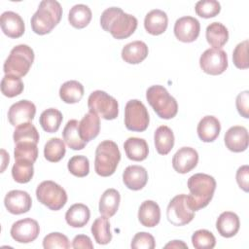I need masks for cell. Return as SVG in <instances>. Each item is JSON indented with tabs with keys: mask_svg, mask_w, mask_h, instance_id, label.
I'll list each match as a JSON object with an SVG mask.
<instances>
[{
	"mask_svg": "<svg viewBox=\"0 0 249 249\" xmlns=\"http://www.w3.org/2000/svg\"><path fill=\"white\" fill-rule=\"evenodd\" d=\"M150 117L145 105L138 99L127 101L124 107V124L130 131L142 132L147 129Z\"/></svg>",
	"mask_w": 249,
	"mask_h": 249,
	"instance_id": "cell-9",
	"label": "cell"
},
{
	"mask_svg": "<svg viewBox=\"0 0 249 249\" xmlns=\"http://www.w3.org/2000/svg\"><path fill=\"white\" fill-rule=\"evenodd\" d=\"M91 233L94 240L101 245L108 244L112 240V233L110 231V222L108 217L102 216L94 220L91 225Z\"/></svg>",
	"mask_w": 249,
	"mask_h": 249,
	"instance_id": "cell-34",
	"label": "cell"
},
{
	"mask_svg": "<svg viewBox=\"0 0 249 249\" xmlns=\"http://www.w3.org/2000/svg\"><path fill=\"white\" fill-rule=\"evenodd\" d=\"M130 246L133 249H154L156 247V241L151 233L140 231L133 236Z\"/></svg>",
	"mask_w": 249,
	"mask_h": 249,
	"instance_id": "cell-46",
	"label": "cell"
},
{
	"mask_svg": "<svg viewBox=\"0 0 249 249\" xmlns=\"http://www.w3.org/2000/svg\"><path fill=\"white\" fill-rule=\"evenodd\" d=\"M149 49L143 41H133L126 44L122 50V58L129 64H138L148 55Z\"/></svg>",
	"mask_w": 249,
	"mask_h": 249,
	"instance_id": "cell-25",
	"label": "cell"
},
{
	"mask_svg": "<svg viewBox=\"0 0 249 249\" xmlns=\"http://www.w3.org/2000/svg\"><path fill=\"white\" fill-rule=\"evenodd\" d=\"M15 160L22 159L35 162L38 157L37 144L34 142H18L16 143L14 150Z\"/></svg>",
	"mask_w": 249,
	"mask_h": 249,
	"instance_id": "cell-40",
	"label": "cell"
},
{
	"mask_svg": "<svg viewBox=\"0 0 249 249\" xmlns=\"http://www.w3.org/2000/svg\"><path fill=\"white\" fill-rule=\"evenodd\" d=\"M1 153L3 154V156H2V159H3V166H2L1 172H3L4 169H5V167H6V165H7V163H9L10 158H9V155H7V153L5 152V150H1Z\"/></svg>",
	"mask_w": 249,
	"mask_h": 249,
	"instance_id": "cell-51",
	"label": "cell"
},
{
	"mask_svg": "<svg viewBox=\"0 0 249 249\" xmlns=\"http://www.w3.org/2000/svg\"><path fill=\"white\" fill-rule=\"evenodd\" d=\"M235 177L239 188L247 193L249 191V166L246 164L240 166L236 171Z\"/></svg>",
	"mask_w": 249,
	"mask_h": 249,
	"instance_id": "cell-48",
	"label": "cell"
},
{
	"mask_svg": "<svg viewBox=\"0 0 249 249\" xmlns=\"http://www.w3.org/2000/svg\"><path fill=\"white\" fill-rule=\"evenodd\" d=\"M198 162V154L192 147L180 148L172 158L174 170L181 174H186L193 170Z\"/></svg>",
	"mask_w": 249,
	"mask_h": 249,
	"instance_id": "cell-16",
	"label": "cell"
},
{
	"mask_svg": "<svg viewBox=\"0 0 249 249\" xmlns=\"http://www.w3.org/2000/svg\"><path fill=\"white\" fill-rule=\"evenodd\" d=\"M124 149L126 157L134 161L146 160L149 154V147L145 139L138 137H129L124 143Z\"/></svg>",
	"mask_w": 249,
	"mask_h": 249,
	"instance_id": "cell-26",
	"label": "cell"
},
{
	"mask_svg": "<svg viewBox=\"0 0 249 249\" xmlns=\"http://www.w3.org/2000/svg\"><path fill=\"white\" fill-rule=\"evenodd\" d=\"M62 138L66 145L72 150H82L86 147L87 142L84 141L79 133V122L70 120L62 130Z\"/></svg>",
	"mask_w": 249,
	"mask_h": 249,
	"instance_id": "cell-30",
	"label": "cell"
},
{
	"mask_svg": "<svg viewBox=\"0 0 249 249\" xmlns=\"http://www.w3.org/2000/svg\"><path fill=\"white\" fill-rule=\"evenodd\" d=\"M164 247L165 248H188V245L181 240H173L167 243Z\"/></svg>",
	"mask_w": 249,
	"mask_h": 249,
	"instance_id": "cell-50",
	"label": "cell"
},
{
	"mask_svg": "<svg viewBox=\"0 0 249 249\" xmlns=\"http://www.w3.org/2000/svg\"><path fill=\"white\" fill-rule=\"evenodd\" d=\"M157 152L160 155H167L174 146V134L167 125L159 126L154 134Z\"/></svg>",
	"mask_w": 249,
	"mask_h": 249,
	"instance_id": "cell-29",
	"label": "cell"
},
{
	"mask_svg": "<svg viewBox=\"0 0 249 249\" xmlns=\"http://www.w3.org/2000/svg\"><path fill=\"white\" fill-rule=\"evenodd\" d=\"M72 247L73 248H89V249H92L93 248V244L90 240V238L88 235L85 234H78L74 237V239L72 240Z\"/></svg>",
	"mask_w": 249,
	"mask_h": 249,
	"instance_id": "cell-49",
	"label": "cell"
},
{
	"mask_svg": "<svg viewBox=\"0 0 249 249\" xmlns=\"http://www.w3.org/2000/svg\"><path fill=\"white\" fill-rule=\"evenodd\" d=\"M34 61L33 50L25 44L14 47L6 61L4 62L5 74H11L18 77L25 76Z\"/></svg>",
	"mask_w": 249,
	"mask_h": 249,
	"instance_id": "cell-6",
	"label": "cell"
},
{
	"mask_svg": "<svg viewBox=\"0 0 249 249\" xmlns=\"http://www.w3.org/2000/svg\"><path fill=\"white\" fill-rule=\"evenodd\" d=\"M137 18L134 16L124 13L118 7L106 9L100 17V25L103 30L110 32L118 40L132 35L137 28Z\"/></svg>",
	"mask_w": 249,
	"mask_h": 249,
	"instance_id": "cell-1",
	"label": "cell"
},
{
	"mask_svg": "<svg viewBox=\"0 0 249 249\" xmlns=\"http://www.w3.org/2000/svg\"><path fill=\"white\" fill-rule=\"evenodd\" d=\"M195 11L197 16L203 18L216 17L221 11V5L216 0H200L196 2Z\"/></svg>",
	"mask_w": 249,
	"mask_h": 249,
	"instance_id": "cell-43",
	"label": "cell"
},
{
	"mask_svg": "<svg viewBox=\"0 0 249 249\" xmlns=\"http://www.w3.org/2000/svg\"><path fill=\"white\" fill-rule=\"evenodd\" d=\"M139 222L147 228L156 227L160 220V208L154 200H145L138 210Z\"/></svg>",
	"mask_w": 249,
	"mask_h": 249,
	"instance_id": "cell-24",
	"label": "cell"
},
{
	"mask_svg": "<svg viewBox=\"0 0 249 249\" xmlns=\"http://www.w3.org/2000/svg\"><path fill=\"white\" fill-rule=\"evenodd\" d=\"M68 170L76 177H85L89 172V161L85 156H73L67 163Z\"/></svg>",
	"mask_w": 249,
	"mask_h": 249,
	"instance_id": "cell-42",
	"label": "cell"
},
{
	"mask_svg": "<svg viewBox=\"0 0 249 249\" xmlns=\"http://www.w3.org/2000/svg\"><path fill=\"white\" fill-rule=\"evenodd\" d=\"M206 40L214 49L222 48L229 40L228 28L221 22H212L206 27Z\"/></svg>",
	"mask_w": 249,
	"mask_h": 249,
	"instance_id": "cell-31",
	"label": "cell"
},
{
	"mask_svg": "<svg viewBox=\"0 0 249 249\" xmlns=\"http://www.w3.org/2000/svg\"><path fill=\"white\" fill-rule=\"evenodd\" d=\"M146 98L160 118L169 120L176 116L178 112L177 101L163 86L155 85L150 87L146 91Z\"/></svg>",
	"mask_w": 249,
	"mask_h": 249,
	"instance_id": "cell-5",
	"label": "cell"
},
{
	"mask_svg": "<svg viewBox=\"0 0 249 249\" xmlns=\"http://www.w3.org/2000/svg\"><path fill=\"white\" fill-rule=\"evenodd\" d=\"M189 205L196 212L204 208L211 201L216 190L214 177L205 173H196L188 179Z\"/></svg>",
	"mask_w": 249,
	"mask_h": 249,
	"instance_id": "cell-2",
	"label": "cell"
},
{
	"mask_svg": "<svg viewBox=\"0 0 249 249\" xmlns=\"http://www.w3.org/2000/svg\"><path fill=\"white\" fill-rule=\"evenodd\" d=\"M100 131L99 116L92 111H89L79 122V133L81 138L87 143L94 139Z\"/></svg>",
	"mask_w": 249,
	"mask_h": 249,
	"instance_id": "cell-21",
	"label": "cell"
},
{
	"mask_svg": "<svg viewBox=\"0 0 249 249\" xmlns=\"http://www.w3.org/2000/svg\"><path fill=\"white\" fill-rule=\"evenodd\" d=\"M121 201L120 193L116 189H107L99 199V212L108 218L114 216L118 211Z\"/></svg>",
	"mask_w": 249,
	"mask_h": 249,
	"instance_id": "cell-28",
	"label": "cell"
},
{
	"mask_svg": "<svg viewBox=\"0 0 249 249\" xmlns=\"http://www.w3.org/2000/svg\"><path fill=\"white\" fill-rule=\"evenodd\" d=\"M123 182L129 190L139 191L148 182V172L141 165H129L123 172Z\"/></svg>",
	"mask_w": 249,
	"mask_h": 249,
	"instance_id": "cell-19",
	"label": "cell"
},
{
	"mask_svg": "<svg viewBox=\"0 0 249 249\" xmlns=\"http://www.w3.org/2000/svg\"><path fill=\"white\" fill-rule=\"evenodd\" d=\"M84 96V86L76 81L70 80L63 83L59 89V97L68 104L79 102Z\"/></svg>",
	"mask_w": 249,
	"mask_h": 249,
	"instance_id": "cell-32",
	"label": "cell"
},
{
	"mask_svg": "<svg viewBox=\"0 0 249 249\" xmlns=\"http://www.w3.org/2000/svg\"><path fill=\"white\" fill-rule=\"evenodd\" d=\"M0 24L3 33L10 38H19L23 35L25 25L22 18L12 11H6L1 15Z\"/></svg>",
	"mask_w": 249,
	"mask_h": 249,
	"instance_id": "cell-18",
	"label": "cell"
},
{
	"mask_svg": "<svg viewBox=\"0 0 249 249\" xmlns=\"http://www.w3.org/2000/svg\"><path fill=\"white\" fill-rule=\"evenodd\" d=\"M121 160V152L118 145L112 140H104L98 144L95 150L94 169L102 177L114 174Z\"/></svg>",
	"mask_w": 249,
	"mask_h": 249,
	"instance_id": "cell-4",
	"label": "cell"
},
{
	"mask_svg": "<svg viewBox=\"0 0 249 249\" xmlns=\"http://www.w3.org/2000/svg\"><path fill=\"white\" fill-rule=\"evenodd\" d=\"M23 83L20 77L5 74L1 80V91L7 97H15L19 95L23 90Z\"/></svg>",
	"mask_w": 249,
	"mask_h": 249,
	"instance_id": "cell-38",
	"label": "cell"
},
{
	"mask_svg": "<svg viewBox=\"0 0 249 249\" xmlns=\"http://www.w3.org/2000/svg\"><path fill=\"white\" fill-rule=\"evenodd\" d=\"M33 163L34 162L27 160H16L12 167V176L14 180L20 184L28 183L34 174Z\"/></svg>",
	"mask_w": 249,
	"mask_h": 249,
	"instance_id": "cell-36",
	"label": "cell"
},
{
	"mask_svg": "<svg viewBox=\"0 0 249 249\" xmlns=\"http://www.w3.org/2000/svg\"><path fill=\"white\" fill-rule=\"evenodd\" d=\"M199 66L209 75H220L228 68V55L222 49H207L199 57Z\"/></svg>",
	"mask_w": 249,
	"mask_h": 249,
	"instance_id": "cell-11",
	"label": "cell"
},
{
	"mask_svg": "<svg viewBox=\"0 0 249 249\" xmlns=\"http://www.w3.org/2000/svg\"><path fill=\"white\" fill-rule=\"evenodd\" d=\"M168 25V18L165 12L160 9L150 11L144 18V27L151 35L162 34Z\"/></svg>",
	"mask_w": 249,
	"mask_h": 249,
	"instance_id": "cell-20",
	"label": "cell"
},
{
	"mask_svg": "<svg viewBox=\"0 0 249 249\" xmlns=\"http://www.w3.org/2000/svg\"><path fill=\"white\" fill-rule=\"evenodd\" d=\"M62 17L61 5L55 0H43L31 18L32 30L38 35L50 33Z\"/></svg>",
	"mask_w": 249,
	"mask_h": 249,
	"instance_id": "cell-3",
	"label": "cell"
},
{
	"mask_svg": "<svg viewBox=\"0 0 249 249\" xmlns=\"http://www.w3.org/2000/svg\"><path fill=\"white\" fill-rule=\"evenodd\" d=\"M66 148L63 140L58 137L51 138L44 146V157L51 162H57L65 156Z\"/></svg>",
	"mask_w": 249,
	"mask_h": 249,
	"instance_id": "cell-37",
	"label": "cell"
},
{
	"mask_svg": "<svg viewBox=\"0 0 249 249\" xmlns=\"http://www.w3.org/2000/svg\"><path fill=\"white\" fill-rule=\"evenodd\" d=\"M40 232V227L36 220L24 218L15 222L11 227V236L19 243H29L34 241Z\"/></svg>",
	"mask_w": 249,
	"mask_h": 249,
	"instance_id": "cell-12",
	"label": "cell"
},
{
	"mask_svg": "<svg viewBox=\"0 0 249 249\" xmlns=\"http://www.w3.org/2000/svg\"><path fill=\"white\" fill-rule=\"evenodd\" d=\"M89 111L95 112L105 120H114L119 114L118 101L103 90L92 91L88 98Z\"/></svg>",
	"mask_w": 249,
	"mask_h": 249,
	"instance_id": "cell-8",
	"label": "cell"
},
{
	"mask_svg": "<svg viewBox=\"0 0 249 249\" xmlns=\"http://www.w3.org/2000/svg\"><path fill=\"white\" fill-rule=\"evenodd\" d=\"M192 243L196 249H212L216 245V238L207 230H197L192 235Z\"/></svg>",
	"mask_w": 249,
	"mask_h": 249,
	"instance_id": "cell-41",
	"label": "cell"
},
{
	"mask_svg": "<svg viewBox=\"0 0 249 249\" xmlns=\"http://www.w3.org/2000/svg\"><path fill=\"white\" fill-rule=\"evenodd\" d=\"M91 17V11L87 5L77 4L70 9L68 14V20L73 27L82 29L90 22Z\"/></svg>",
	"mask_w": 249,
	"mask_h": 249,
	"instance_id": "cell-33",
	"label": "cell"
},
{
	"mask_svg": "<svg viewBox=\"0 0 249 249\" xmlns=\"http://www.w3.org/2000/svg\"><path fill=\"white\" fill-rule=\"evenodd\" d=\"M166 217L168 222L176 227L185 226L193 221L195 211L189 205L187 195H177L169 201L166 208Z\"/></svg>",
	"mask_w": 249,
	"mask_h": 249,
	"instance_id": "cell-10",
	"label": "cell"
},
{
	"mask_svg": "<svg viewBox=\"0 0 249 249\" xmlns=\"http://www.w3.org/2000/svg\"><path fill=\"white\" fill-rule=\"evenodd\" d=\"M173 30L175 37L179 41L191 43L197 39L200 31V23L196 18L186 16L175 21Z\"/></svg>",
	"mask_w": 249,
	"mask_h": 249,
	"instance_id": "cell-13",
	"label": "cell"
},
{
	"mask_svg": "<svg viewBox=\"0 0 249 249\" xmlns=\"http://www.w3.org/2000/svg\"><path fill=\"white\" fill-rule=\"evenodd\" d=\"M236 109L239 115L245 119L249 118V91L244 90L238 93L235 100Z\"/></svg>",
	"mask_w": 249,
	"mask_h": 249,
	"instance_id": "cell-47",
	"label": "cell"
},
{
	"mask_svg": "<svg viewBox=\"0 0 249 249\" xmlns=\"http://www.w3.org/2000/svg\"><path fill=\"white\" fill-rule=\"evenodd\" d=\"M39 132L31 123L22 124L16 126L13 134L15 144L18 142H34L37 144L39 142Z\"/></svg>",
	"mask_w": 249,
	"mask_h": 249,
	"instance_id": "cell-39",
	"label": "cell"
},
{
	"mask_svg": "<svg viewBox=\"0 0 249 249\" xmlns=\"http://www.w3.org/2000/svg\"><path fill=\"white\" fill-rule=\"evenodd\" d=\"M240 221L238 216L231 211H225L220 214L216 221V229L221 236L230 238L239 231Z\"/></svg>",
	"mask_w": 249,
	"mask_h": 249,
	"instance_id": "cell-22",
	"label": "cell"
},
{
	"mask_svg": "<svg viewBox=\"0 0 249 249\" xmlns=\"http://www.w3.org/2000/svg\"><path fill=\"white\" fill-rule=\"evenodd\" d=\"M90 218L89 208L83 203L71 205L65 213L66 223L72 228H83Z\"/></svg>",
	"mask_w": 249,
	"mask_h": 249,
	"instance_id": "cell-27",
	"label": "cell"
},
{
	"mask_svg": "<svg viewBox=\"0 0 249 249\" xmlns=\"http://www.w3.org/2000/svg\"><path fill=\"white\" fill-rule=\"evenodd\" d=\"M62 120L63 117L59 110L55 108H49L42 112L39 123L46 132L53 133L58 130Z\"/></svg>",
	"mask_w": 249,
	"mask_h": 249,
	"instance_id": "cell-35",
	"label": "cell"
},
{
	"mask_svg": "<svg viewBox=\"0 0 249 249\" xmlns=\"http://www.w3.org/2000/svg\"><path fill=\"white\" fill-rule=\"evenodd\" d=\"M36 197L39 202L54 211L61 209L67 202L65 190L57 183L51 180L43 181L38 185Z\"/></svg>",
	"mask_w": 249,
	"mask_h": 249,
	"instance_id": "cell-7",
	"label": "cell"
},
{
	"mask_svg": "<svg viewBox=\"0 0 249 249\" xmlns=\"http://www.w3.org/2000/svg\"><path fill=\"white\" fill-rule=\"evenodd\" d=\"M226 147L234 153H240L248 148L249 136L246 127L234 125L230 127L224 136Z\"/></svg>",
	"mask_w": 249,
	"mask_h": 249,
	"instance_id": "cell-17",
	"label": "cell"
},
{
	"mask_svg": "<svg viewBox=\"0 0 249 249\" xmlns=\"http://www.w3.org/2000/svg\"><path fill=\"white\" fill-rule=\"evenodd\" d=\"M43 247L45 249H68L70 248V242L66 235L60 232H51L44 237Z\"/></svg>",
	"mask_w": 249,
	"mask_h": 249,
	"instance_id": "cell-45",
	"label": "cell"
},
{
	"mask_svg": "<svg viewBox=\"0 0 249 249\" xmlns=\"http://www.w3.org/2000/svg\"><path fill=\"white\" fill-rule=\"evenodd\" d=\"M248 40H244L236 45L232 53V61L238 69H247L249 67L248 61Z\"/></svg>",
	"mask_w": 249,
	"mask_h": 249,
	"instance_id": "cell-44",
	"label": "cell"
},
{
	"mask_svg": "<svg viewBox=\"0 0 249 249\" xmlns=\"http://www.w3.org/2000/svg\"><path fill=\"white\" fill-rule=\"evenodd\" d=\"M196 131L201 141L213 142L220 134V122L214 116H205L199 121Z\"/></svg>",
	"mask_w": 249,
	"mask_h": 249,
	"instance_id": "cell-23",
	"label": "cell"
},
{
	"mask_svg": "<svg viewBox=\"0 0 249 249\" xmlns=\"http://www.w3.org/2000/svg\"><path fill=\"white\" fill-rule=\"evenodd\" d=\"M36 114V106L29 100H19L14 103L8 111V120L14 126L31 123Z\"/></svg>",
	"mask_w": 249,
	"mask_h": 249,
	"instance_id": "cell-14",
	"label": "cell"
},
{
	"mask_svg": "<svg viewBox=\"0 0 249 249\" xmlns=\"http://www.w3.org/2000/svg\"><path fill=\"white\" fill-rule=\"evenodd\" d=\"M4 204L8 212L11 214L19 215L30 210L32 199L30 195L25 191L12 190L5 196Z\"/></svg>",
	"mask_w": 249,
	"mask_h": 249,
	"instance_id": "cell-15",
	"label": "cell"
}]
</instances>
